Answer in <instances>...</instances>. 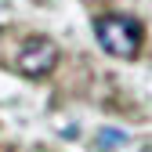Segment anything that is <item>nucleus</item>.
Returning a JSON list of instances; mask_svg holds the SVG:
<instances>
[{
  "instance_id": "obj_3",
  "label": "nucleus",
  "mask_w": 152,
  "mask_h": 152,
  "mask_svg": "<svg viewBox=\"0 0 152 152\" xmlns=\"http://www.w3.org/2000/svg\"><path fill=\"white\" fill-rule=\"evenodd\" d=\"M120 141H123V134H120V130H102V145H105V148H116Z\"/></svg>"
},
{
  "instance_id": "obj_1",
  "label": "nucleus",
  "mask_w": 152,
  "mask_h": 152,
  "mask_svg": "<svg viewBox=\"0 0 152 152\" xmlns=\"http://www.w3.org/2000/svg\"><path fill=\"white\" fill-rule=\"evenodd\" d=\"M94 36H98V44L112 58H134L141 51L145 29H141L138 18H130V15H102L98 22H94Z\"/></svg>"
},
{
  "instance_id": "obj_2",
  "label": "nucleus",
  "mask_w": 152,
  "mask_h": 152,
  "mask_svg": "<svg viewBox=\"0 0 152 152\" xmlns=\"http://www.w3.org/2000/svg\"><path fill=\"white\" fill-rule=\"evenodd\" d=\"M54 65H58V47H54L47 36H33V40L22 44V51H18L15 58V69L29 76V80H40V76H47Z\"/></svg>"
}]
</instances>
